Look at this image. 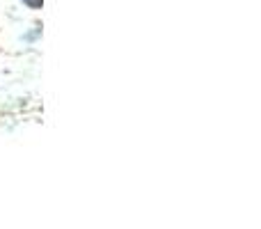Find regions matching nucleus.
Masks as SVG:
<instances>
[{
	"instance_id": "nucleus-1",
	"label": "nucleus",
	"mask_w": 261,
	"mask_h": 229,
	"mask_svg": "<svg viewBox=\"0 0 261 229\" xmlns=\"http://www.w3.org/2000/svg\"><path fill=\"white\" fill-rule=\"evenodd\" d=\"M25 3L30 5V7H39V5H41V0H25Z\"/></svg>"
}]
</instances>
